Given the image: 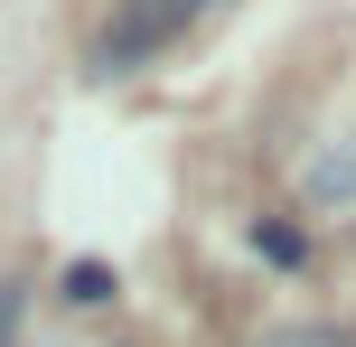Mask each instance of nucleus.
Returning <instances> with one entry per match:
<instances>
[{"instance_id":"f257e3e1","label":"nucleus","mask_w":356,"mask_h":347,"mask_svg":"<svg viewBox=\"0 0 356 347\" xmlns=\"http://www.w3.org/2000/svg\"><path fill=\"white\" fill-rule=\"evenodd\" d=\"M188 10L197 0H113V29L94 38V66L122 75V66H141V56H160L169 38L188 29Z\"/></svg>"},{"instance_id":"f03ea898","label":"nucleus","mask_w":356,"mask_h":347,"mask_svg":"<svg viewBox=\"0 0 356 347\" xmlns=\"http://www.w3.org/2000/svg\"><path fill=\"white\" fill-rule=\"evenodd\" d=\"M113 291H122V282H113L104 263H66V300H75V310H104Z\"/></svg>"},{"instance_id":"7ed1b4c3","label":"nucleus","mask_w":356,"mask_h":347,"mask_svg":"<svg viewBox=\"0 0 356 347\" xmlns=\"http://www.w3.org/2000/svg\"><path fill=\"white\" fill-rule=\"evenodd\" d=\"M309 197H356V150H328L309 169Z\"/></svg>"},{"instance_id":"20e7f679","label":"nucleus","mask_w":356,"mask_h":347,"mask_svg":"<svg viewBox=\"0 0 356 347\" xmlns=\"http://www.w3.org/2000/svg\"><path fill=\"white\" fill-rule=\"evenodd\" d=\"M263 347H356V329H328V319H309V329H272Z\"/></svg>"},{"instance_id":"39448f33","label":"nucleus","mask_w":356,"mask_h":347,"mask_svg":"<svg viewBox=\"0 0 356 347\" xmlns=\"http://www.w3.org/2000/svg\"><path fill=\"white\" fill-rule=\"evenodd\" d=\"M253 254H263V263H282V273H291V263H300L309 244L291 235V225H253Z\"/></svg>"},{"instance_id":"423d86ee","label":"nucleus","mask_w":356,"mask_h":347,"mask_svg":"<svg viewBox=\"0 0 356 347\" xmlns=\"http://www.w3.org/2000/svg\"><path fill=\"white\" fill-rule=\"evenodd\" d=\"M19 300H29V282H0V347H10V329H19Z\"/></svg>"}]
</instances>
